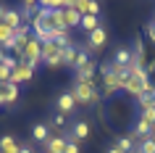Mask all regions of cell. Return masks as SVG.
Masks as SVG:
<instances>
[{
    "mask_svg": "<svg viewBox=\"0 0 155 153\" xmlns=\"http://www.w3.org/2000/svg\"><path fill=\"white\" fill-rule=\"evenodd\" d=\"M74 98L79 106H87V103H97L100 100V92L95 90L92 82H84V79H74V87H71Z\"/></svg>",
    "mask_w": 155,
    "mask_h": 153,
    "instance_id": "obj_1",
    "label": "cell"
},
{
    "mask_svg": "<svg viewBox=\"0 0 155 153\" xmlns=\"http://www.w3.org/2000/svg\"><path fill=\"white\" fill-rule=\"evenodd\" d=\"M18 61H24V64L29 66H37L42 64V42L37 40V37H29V40L21 45V56H18Z\"/></svg>",
    "mask_w": 155,
    "mask_h": 153,
    "instance_id": "obj_2",
    "label": "cell"
},
{
    "mask_svg": "<svg viewBox=\"0 0 155 153\" xmlns=\"http://www.w3.org/2000/svg\"><path fill=\"white\" fill-rule=\"evenodd\" d=\"M42 64L48 66V69L63 66V48L55 45V42H45V45H42Z\"/></svg>",
    "mask_w": 155,
    "mask_h": 153,
    "instance_id": "obj_3",
    "label": "cell"
},
{
    "mask_svg": "<svg viewBox=\"0 0 155 153\" xmlns=\"http://www.w3.org/2000/svg\"><path fill=\"white\" fill-rule=\"evenodd\" d=\"M100 71H103V95L105 98H113L121 92V77H116L110 69H108V64L100 66Z\"/></svg>",
    "mask_w": 155,
    "mask_h": 153,
    "instance_id": "obj_4",
    "label": "cell"
},
{
    "mask_svg": "<svg viewBox=\"0 0 155 153\" xmlns=\"http://www.w3.org/2000/svg\"><path fill=\"white\" fill-rule=\"evenodd\" d=\"M105 42H108V29L105 26H97L95 32L87 34V50H90V53H97Z\"/></svg>",
    "mask_w": 155,
    "mask_h": 153,
    "instance_id": "obj_5",
    "label": "cell"
},
{
    "mask_svg": "<svg viewBox=\"0 0 155 153\" xmlns=\"http://www.w3.org/2000/svg\"><path fill=\"white\" fill-rule=\"evenodd\" d=\"M32 77H34V66L24 64V61H18L16 69L11 71V82H13V85H24V82H29Z\"/></svg>",
    "mask_w": 155,
    "mask_h": 153,
    "instance_id": "obj_6",
    "label": "cell"
},
{
    "mask_svg": "<svg viewBox=\"0 0 155 153\" xmlns=\"http://www.w3.org/2000/svg\"><path fill=\"white\" fill-rule=\"evenodd\" d=\"M76 98H74V92L71 90H68V92H61V95H58V100H55V108L61 113H66V116H68V113H74L76 111Z\"/></svg>",
    "mask_w": 155,
    "mask_h": 153,
    "instance_id": "obj_7",
    "label": "cell"
},
{
    "mask_svg": "<svg viewBox=\"0 0 155 153\" xmlns=\"http://www.w3.org/2000/svg\"><path fill=\"white\" fill-rule=\"evenodd\" d=\"M90 137V121H74L71 129H68V140H87Z\"/></svg>",
    "mask_w": 155,
    "mask_h": 153,
    "instance_id": "obj_8",
    "label": "cell"
},
{
    "mask_svg": "<svg viewBox=\"0 0 155 153\" xmlns=\"http://www.w3.org/2000/svg\"><path fill=\"white\" fill-rule=\"evenodd\" d=\"M24 21H26V19L21 16V11H18V8H5V13H3V24H8L11 29H18Z\"/></svg>",
    "mask_w": 155,
    "mask_h": 153,
    "instance_id": "obj_9",
    "label": "cell"
},
{
    "mask_svg": "<svg viewBox=\"0 0 155 153\" xmlns=\"http://www.w3.org/2000/svg\"><path fill=\"white\" fill-rule=\"evenodd\" d=\"M0 153H21V143L13 135H3L0 137Z\"/></svg>",
    "mask_w": 155,
    "mask_h": 153,
    "instance_id": "obj_10",
    "label": "cell"
},
{
    "mask_svg": "<svg viewBox=\"0 0 155 153\" xmlns=\"http://www.w3.org/2000/svg\"><path fill=\"white\" fill-rule=\"evenodd\" d=\"M95 69H97V64L95 61H87V64L76 66V79H84V82H92V77H95Z\"/></svg>",
    "mask_w": 155,
    "mask_h": 153,
    "instance_id": "obj_11",
    "label": "cell"
},
{
    "mask_svg": "<svg viewBox=\"0 0 155 153\" xmlns=\"http://www.w3.org/2000/svg\"><path fill=\"white\" fill-rule=\"evenodd\" d=\"M32 140H34V143H40V145H45L50 140V127H48V124H42V121H40V124H34V127H32Z\"/></svg>",
    "mask_w": 155,
    "mask_h": 153,
    "instance_id": "obj_12",
    "label": "cell"
},
{
    "mask_svg": "<svg viewBox=\"0 0 155 153\" xmlns=\"http://www.w3.org/2000/svg\"><path fill=\"white\" fill-rule=\"evenodd\" d=\"M113 64L118 66H131L134 64V53H131V48H118L113 53Z\"/></svg>",
    "mask_w": 155,
    "mask_h": 153,
    "instance_id": "obj_13",
    "label": "cell"
},
{
    "mask_svg": "<svg viewBox=\"0 0 155 153\" xmlns=\"http://www.w3.org/2000/svg\"><path fill=\"white\" fill-rule=\"evenodd\" d=\"M3 100H5V106L16 103V100H18V85H13V82L3 85Z\"/></svg>",
    "mask_w": 155,
    "mask_h": 153,
    "instance_id": "obj_14",
    "label": "cell"
},
{
    "mask_svg": "<svg viewBox=\"0 0 155 153\" xmlns=\"http://www.w3.org/2000/svg\"><path fill=\"white\" fill-rule=\"evenodd\" d=\"M45 151H50V153H63L66 151V140L61 135H50V140L45 143Z\"/></svg>",
    "mask_w": 155,
    "mask_h": 153,
    "instance_id": "obj_15",
    "label": "cell"
},
{
    "mask_svg": "<svg viewBox=\"0 0 155 153\" xmlns=\"http://www.w3.org/2000/svg\"><path fill=\"white\" fill-rule=\"evenodd\" d=\"M116 148H118L121 153H134V151H137V148H134V137H131V135H121L118 140H116Z\"/></svg>",
    "mask_w": 155,
    "mask_h": 153,
    "instance_id": "obj_16",
    "label": "cell"
},
{
    "mask_svg": "<svg viewBox=\"0 0 155 153\" xmlns=\"http://www.w3.org/2000/svg\"><path fill=\"white\" fill-rule=\"evenodd\" d=\"M63 13H66V26H68V29H74V26L82 24V13H79L76 8H66Z\"/></svg>",
    "mask_w": 155,
    "mask_h": 153,
    "instance_id": "obj_17",
    "label": "cell"
},
{
    "mask_svg": "<svg viewBox=\"0 0 155 153\" xmlns=\"http://www.w3.org/2000/svg\"><path fill=\"white\" fill-rule=\"evenodd\" d=\"M76 56H79V48L76 45H66L63 48V66H74L76 64Z\"/></svg>",
    "mask_w": 155,
    "mask_h": 153,
    "instance_id": "obj_18",
    "label": "cell"
},
{
    "mask_svg": "<svg viewBox=\"0 0 155 153\" xmlns=\"http://www.w3.org/2000/svg\"><path fill=\"white\" fill-rule=\"evenodd\" d=\"M79 26L90 34V32H95V29H97V26H103V24H100V16H82V24H79Z\"/></svg>",
    "mask_w": 155,
    "mask_h": 153,
    "instance_id": "obj_19",
    "label": "cell"
},
{
    "mask_svg": "<svg viewBox=\"0 0 155 153\" xmlns=\"http://www.w3.org/2000/svg\"><path fill=\"white\" fill-rule=\"evenodd\" d=\"M134 153H155V140H153V137L139 140V145H137V151H134Z\"/></svg>",
    "mask_w": 155,
    "mask_h": 153,
    "instance_id": "obj_20",
    "label": "cell"
},
{
    "mask_svg": "<svg viewBox=\"0 0 155 153\" xmlns=\"http://www.w3.org/2000/svg\"><path fill=\"white\" fill-rule=\"evenodd\" d=\"M8 40H13V29H11L8 24H3V21H0V45H5Z\"/></svg>",
    "mask_w": 155,
    "mask_h": 153,
    "instance_id": "obj_21",
    "label": "cell"
},
{
    "mask_svg": "<svg viewBox=\"0 0 155 153\" xmlns=\"http://www.w3.org/2000/svg\"><path fill=\"white\" fill-rule=\"evenodd\" d=\"M139 119L147 121L150 127H155V108H142V111H139Z\"/></svg>",
    "mask_w": 155,
    "mask_h": 153,
    "instance_id": "obj_22",
    "label": "cell"
},
{
    "mask_svg": "<svg viewBox=\"0 0 155 153\" xmlns=\"http://www.w3.org/2000/svg\"><path fill=\"white\" fill-rule=\"evenodd\" d=\"M66 119H68L66 113L55 111V113H53V119H50V124H53V127H58V129H63V127H66Z\"/></svg>",
    "mask_w": 155,
    "mask_h": 153,
    "instance_id": "obj_23",
    "label": "cell"
},
{
    "mask_svg": "<svg viewBox=\"0 0 155 153\" xmlns=\"http://www.w3.org/2000/svg\"><path fill=\"white\" fill-rule=\"evenodd\" d=\"M8 82H11V69H5L0 64V85H8Z\"/></svg>",
    "mask_w": 155,
    "mask_h": 153,
    "instance_id": "obj_24",
    "label": "cell"
},
{
    "mask_svg": "<svg viewBox=\"0 0 155 153\" xmlns=\"http://www.w3.org/2000/svg\"><path fill=\"white\" fill-rule=\"evenodd\" d=\"M63 153H79V143L76 140H66V151Z\"/></svg>",
    "mask_w": 155,
    "mask_h": 153,
    "instance_id": "obj_25",
    "label": "cell"
},
{
    "mask_svg": "<svg viewBox=\"0 0 155 153\" xmlns=\"http://www.w3.org/2000/svg\"><path fill=\"white\" fill-rule=\"evenodd\" d=\"M21 153H34V151H32V145H24V143H21Z\"/></svg>",
    "mask_w": 155,
    "mask_h": 153,
    "instance_id": "obj_26",
    "label": "cell"
},
{
    "mask_svg": "<svg viewBox=\"0 0 155 153\" xmlns=\"http://www.w3.org/2000/svg\"><path fill=\"white\" fill-rule=\"evenodd\" d=\"M8 56V53H5V50H3V45H0V64H3V58Z\"/></svg>",
    "mask_w": 155,
    "mask_h": 153,
    "instance_id": "obj_27",
    "label": "cell"
},
{
    "mask_svg": "<svg viewBox=\"0 0 155 153\" xmlns=\"http://www.w3.org/2000/svg\"><path fill=\"white\" fill-rule=\"evenodd\" d=\"M105 153H121V151H118V148H116V145H113V148H108Z\"/></svg>",
    "mask_w": 155,
    "mask_h": 153,
    "instance_id": "obj_28",
    "label": "cell"
},
{
    "mask_svg": "<svg viewBox=\"0 0 155 153\" xmlns=\"http://www.w3.org/2000/svg\"><path fill=\"white\" fill-rule=\"evenodd\" d=\"M3 13H5V8H3V5H0V21H3Z\"/></svg>",
    "mask_w": 155,
    "mask_h": 153,
    "instance_id": "obj_29",
    "label": "cell"
},
{
    "mask_svg": "<svg viewBox=\"0 0 155 153\" xmlns=\"http://www.w3.org/2000/svg\"><path fill=\"white\" fill-rule=\"evenodd\" d=\"M153 140H155V129H153Z\"/></svg>",
    "mask_w": 155,
    "mask_h": 153,
    "instance_id": "obj_30",
    "label": "cell"
},
{
    "mask_svg": "<svg viewBox=\"0 0 155 153\" xmlns=\"http://www.w3.org/2000/svg\"><path fill=\"white\" fill-rule=\"evenodd\" d=\"M42 153H50V151H42Z\"/></svg>",
    "mask_w": 155,
    "mask_h": 153,
    "instance_id": "obj_31",
    "label": "cell"
},
{
    "mask_svg": "<svg viewBox=\"0 0 155 153\" xmlns=\"http://www.w3.org/2000/svg\"><path fill=\"white\" fill-rule=\"evenodd\" d=\"M153 24H155V21H153Z\"/></svg>",
    "mask_w": 155,
    "mask_h": 153,
    "instance_id": "obj_32",
    "label": "cell"
}]
</instances>
